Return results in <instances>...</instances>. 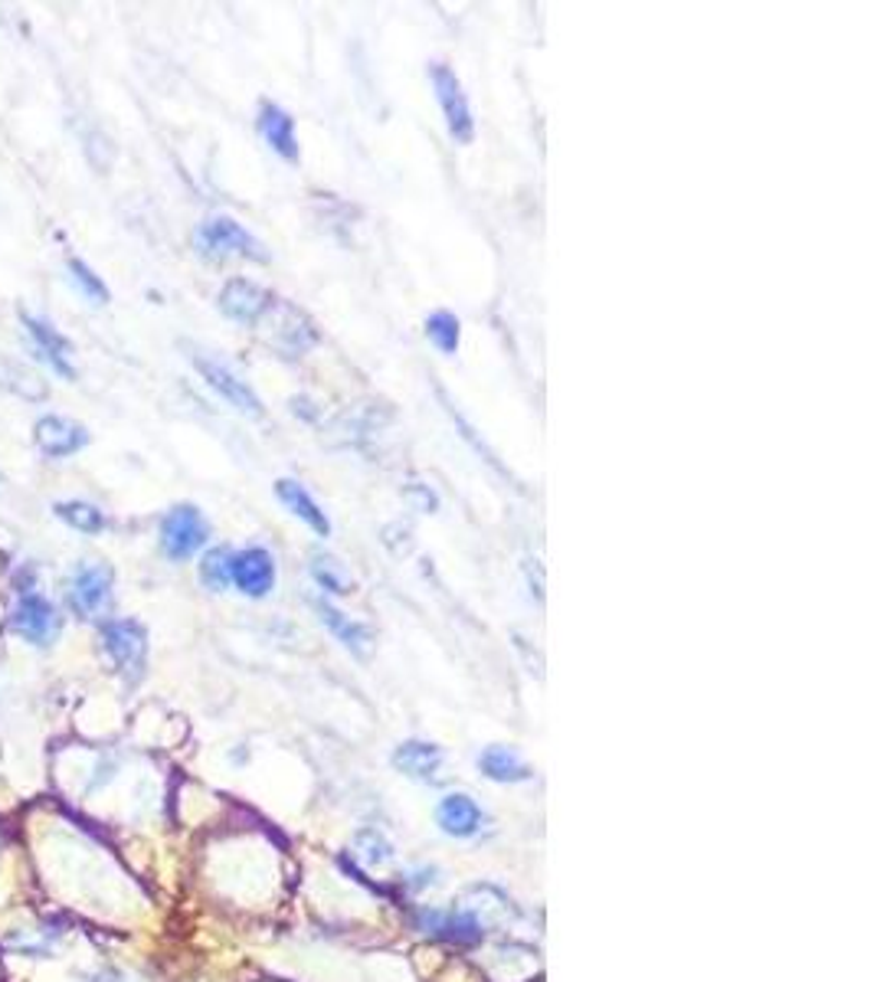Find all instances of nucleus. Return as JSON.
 Instances as JSON below:
<instances>
[{"instance_id": "2", "label": "nucleus", "mask_w": 874, "mask_h": 982, "mask_svg": "<svg viewBox=\"0 0 874 982\" xmlns=\"http://www.w3.org/2000/svg\"><path fill=\"white\" fill-rule=\"evenodd\" d=\"M426 73H429V83L435 89V99H440V109L446 115L450 138L456 145H472L476 142V119H472V106H469V96L463 89V79L456 76L453 66H446L440 60L429 63Z\"/></svg>"}, {"instance_id": "16", "label": "nucleus", "mask_w": 874, "mask_h": 982, "mask_svg": "<svg viewBox=\"0 0 874 982\" xmlns=\"http://www.w3.org/2000/svg\"><path fill=\"white\" fill-rule=\"evenodd\" d=\"M443 760H446L443 750L429 740H403L393 750V766L416 783H432L443 770Z\"/></svg>"}, {"instance_id": "7", "label": "nucleus", "mask_w": 874, "mask_h": 982, "mask_svg": "<svg viewBox=\"0 0 874 982\" xmlns=\"http://www.w3.org/2000/svg\"><path fill=\"white\" fill-rule=\"evenodd\" d=\"M11 629L34 646H50L60 636V613L47 597L21 593L11 610Z\"/></svg>"}, {"instance_id": "13", "label": "nucleus", "mask_w": 874, "mask_h": 982, "mask_svg": "<svg viewBox=\"0 0 874 982\" xmlns=\"http://www.w3.org/2000/svg\"><path fill=\"white\" fill-rule=\"evenodd\" d=\"M34 439L40 445L44 455L50 458H66V455H76L86 442H89V432L86 426H79L76 419H66V416H44L34 429Z\"/></svg>"}, {"instance_id": "3", "label": "nucleus", "mask_w": 874, "mask_h": 982, "mask_svg": "<svg viewBox=\"0 0 874 982\" xmlns=\"http://www.w3.org/2000/svg\"><path fill=\"white\" fill-rule=\"evenodd\" d=\"M102 649L119 675L138 682L148 665V629L138 619H109L102 626Z\"/></svg>"}, {"instance_id": "15", "label": "nucleus", "mask_w": 874, "mask_h": 982, "mask_svg": "<svg viewBox=\"0 0 874 982\" xmlns=\"http://www.w3.org/2000/svg\"><path fill=\"white\" fill-rule=\"evenodd\" d=\"M21 321H24V328H27V334L34 337V344H37V351H40V357L53 367V373H60V377H66V380H73L76 377V370H73V364H70V354H73V344L53 328V324H47L44 318H37V315H21Z\"/></svg>"}, {"instance_id": "6", "label": "nucleus", "mask_w": 874, "mask_h": 982, "mask_svg": "<svg viewBox=\"0 0 874 982\" xmlns=\"http://www.w3.org/2000/svg\"><path fill=\"white\" fill-rule=\"evenodd\" d=\"M416 926L422 933H432V936H443L450 943H459V946H472L485 936V923L476 910H466V907H419L416 910Z\"/></svg>"}, {"instance_id": "5", "label": "nucleus", "mask_w": 874, "mask_h": 982, "mask_svg": "<svg viewBox=\"0 0 874 982\" xmlns=\"http://www.w3.org/2000/svg\"><path fill=\"white\" fill-rule=\"evenodd\" d=\"M190 360H194V367L200 370V377L233 406V409H239V413H246V416H262L266 413V406H262V400H259V393L236 373V370H230L223 360H217V357H207V354H200V351H190Z\"/></svg>"}, {"instance_id": "19", "label": "nucleus", "mask_w": 874, "mask_h": 982, "mask_svg": "<svg viewBox=\"0 0 874 982\" xmlns=\"http://www.w3.org/2000/svg\"><path fill=\"white\" fill-rule=\"evenodd\" d=\"M476 763H479L482 776L492 780V783H528L534 776V770L528 766V760L515 747H505V744L485 747Z\"/></svg>"}, {"instance_id": "17", "label": "nucleus", "mask_w": 874, "mask_h": 982, "mask_svg": "<svg viewBox=\"0 0 874 982\" xmlns=\"http://www.w3.org/2000/svg\"><path fill=\"white\" fill-rule=\"evenodd\" d=\"M318 341H321V334H318L315 321L305 311H298L295 305H282V321L275 331V347L282 351V357H301Z\"/></svg>"}, {"instance_id": "8", "label": "nucleus", "mask_w": 874, "mask_h": 982, "mask_svg": "<svg viewBox=\"0 0 874 982\" xmlns=\"http://www.w3.org/2000/svg\"><path fill=\"white\" fill-rule=\"evenodd\" d=\"M275 302L279 298L269 289L256 285L253 279H230L217 298L220 311L236 324H259L266 315H272Z\"/></svg>"}, {"instance_id": "22", "label": "nucleus", "mask_w": 874, "mask_h": 982, "mask_svg": "<svg viewBox=\"0 0 874 982\" xmlns=\"http://www.w3.org/2000/svg\"><path fill=\"white\" fill-rule=\"evenodd\" d=\"M53 512H57L60 521H66L70 528H76L83 535H102L109 528L106 515L96 505H89V502H57Z\"/></svg>"}, {"instance_id": "10", "label": "nucleus", "mask_w": 874, "mask_h": 982, "mask_svg": "<svg viewBox=\"0 0 874 982\" xmlns=\"http://www.w3.org/2000/svg\"><path fill=\"white\" fill-rule=\"evenodd\" d=\"M230 584L249 600L269 597L275 590V557L266 548L236 551L230 561Z\"/></svg>"}, {"instance_id": "18", "label": "nucleus", "mask_w": 874, "mask_h": 982, "mask_svg": "<svg viewBox=\"0 0 874 982\" xmlns=\"http://www.w3.org/2000/svg\"><path fill=\"white\" fill-rule=\"evenodd\" d=\"M275 495H279V502H282L298 521H305L318 538H328V535H331L328 515H324L321 505L308 495V488H305L301 481H295V478H279V481H275Z\"/></svg>"}, {"instance_id": "23", "label": "nucleus", "mask_w": 874, "mask_h": 982, "mask_svg": "<svg viewBox=\"0 0 874 982\" xmlns=\"http://www.w3.org/2000/svg\"><path fill=\"white\" fill-rule=\"evenodd\" d=\"M311 577H315V584H318L321 593H331V597L350 593V580H347L344 567L334 557H328V554H315L311 557Z\"/></svg>"}, {"instance_id": "28", "label": "nucleus", "mask_w": 874, "mask_h": 982, "mask_svg": "<svg viewBox=\"0 0 874 982\" xmlns=\"http://www.w3.org/2000/svg\"><path fill=\"white\" fill-rule=\"evenodd\" d=\"M292 409L298 416H305V419H318V409H315V403L308 396H292Z\"/></svg>"}, {"instance_id": "24", "label": "nucleus", "mask_w": 874, "mask_h": 982, "mask_svg": "<svg viewBox=\"0 0 874 982\" xmlns=\"http://www.w3.org/2000/svg\"><path fill=\"white\" fill-rule=\"evenodd\" d=\"M230 561H233V551L226 548H213L200 557V584L213 593H223L230 584Z\"/></svg>"}, {"instance_id": "25", "label": "nucleus", "mask_w": 874, "mask_h": 982, "mask_svg": "<svg viewBox=\"0 0 874 982\" xmlns=\"http://www.w3.org/2000/svg\"><path fill=\"white\" fill-rule=\"evenodd\" d=\"M354 845H357V855L364 858V864H370V868H383V864L393 861V845H390L377 828L357 832Z\"/></svg>"}, {"instance_id": "29", "label": "nucleus", "mask_w": 874, "mask_h": 982, "mask_svg": "<svg viewBox=\"0 0 874 982\" xmlns=\"http://www.w3.org/2000/svg\"><path fill=\"white\" fill-rule=\"evenodd\" d=\"M86 982H122V975H119V972H96V975H89Z\"/></svg>"}, {"instance_id": "20", "label": "nucleus", "mask_w": 874, "mask_h": 982, "mask_svg": "<svg viewBox=\"0 0 874 982\" xmlns=\"http://www.w3.org/2000/svg\"><path fill=\"white\" fill-rule=\"evenodd\" d=\"M393 416V409L386 406V403H354V406H347L341 416H337V426H344L347 429V435L354 432V435H367V432H377L386 419Z\"/></svg>"}, {"instance_id": "4", "label": "nucleus", "mask_w": 874, "mask_h": 982, "mask_svg": "<svg viewBox=\"0 0 874 982\" xmlns=\"http://www.w3.org/2000/svg\"><path fill=\"white\" fill-rule=\"evenodd\" d=\"M210 541V521L204 518V512L197 505H177L164 515L161 521V551L184 564L190 561L197 551H204V544Z\"/></svg>"}, {"instance_id": "14", "label": "nucleus", "mask_w": 874, "mask_h": 982, "mask_svg": "<svg viewBox=\"0 0 874 982\" xmlns=\"http://www.w3.org/2000/svg\"><path fill=\"white\" fill-rule=\"evenodd\" d=\"M315 603V613H318V619L331 629V636L347 649V652H354V655H367L370 652V646H373V633H370V626H364V623H357V619H350L347 613H341L328 597H315L311 600Z\"/></svg>"}, {"instance_id": "1", "label": "nucleus", "mask_w": 874, "mask_h": 982, "mask_svg": "<svg viewBox=\"0 0 874 982\" xmlns=\"http://www.w3.org/2000/svg\"><path fill=\"white\" fill-rule=\"evenodd\" d=\"M200 256L207 259H230V256H239V259H253V262H266L269 253L266 246L243 226L236 223L233 217H210L197 226V236H194Z\"/></svg>"}, {"instance_id": "9", "label": "nucleus", "mask_w": 874, "mask_h": 982, "mask_svg": "<svg viewBox=\"0 0 874 982\" xmlns=\"http://www.w3.org/2000/svg\"><path fill=\"white\" fill-rule=\"evenodd\" d=\"M112 600V570L102 564H83L66 584V603L76 616L89 619L102 613Z\"/></svg>"}, {"instance_id": "26", "label": "nucleus", "mask_w": 874, "mask_h": 982, "mask_svg": "<svg viewBox=\"0 0 874 982\" xmlns=\"http://www.w3.org/2000/svg\"><path fill=\"white\" fill-rule=\"evenodd\" d=\"M70 272H73V282L83 289V295H86L93 305H106V302H109V285H106L83 259H70Z\"/></svg>"}, {"instance_id": "11", "label": "nucleus", "mask_w": 874, "mask_h": 982, "mask_svg": "<svg viewBox=\"0 0 874 982\" xmlns=\"http://www.w3.org/2000/svg\"><path fill=\"white\" fill-rule=\"evenodd\" d=\"M435 825L450 838H476L485 828V809L469 793H446L435 802Z\"/></svg>"}, {"instance_id": "21", "label": "nucleus", "mask_w": 874, "mask_h": 982, "mask_svg": "<svg viewBox=\"0 0 874 982\" xmlns=\"http://www.w3.org/2000/svg\"><path fill=\"white\" fill-rule=\"evenodd\" d=\"M426 337H429L435 347H440V354L453 357V354L459 351V341H463V324H459V318H456L453 311L440 308V311H432V315L426 318Z\"/></svg>"}, {"instance_id": "12", "label": "nucleus", "mask_w": 874, "mask_h": 982, "mask_svg": "<svg viewBox=\"0 0 874 982\" xmlns=\"http://www.w3.org/2000/svg\"><path fill=\"white\" fill-rule=\"evenodd\" d=\"M256 128L259 135L266 138V145L288 164H298L301 158V148H298V135H295V119L275 106V102H262L259 106V119H256Z\"/></svg>"}, {"instance_id": "27", "label": "nucleus", "mask_w": 874, "mask_h": 982, "mask_svg": "<svg viewBox=\"0 0 874 982\" xmlns=\"http://www.w3.org/2000/svg\"><path fill=\"white\" fill-rule=\"evenodd\" d=\"M406 495L416 499L419 512H435V505H440V499H435V491L429 484H419V481H409L406 484Z\"/></svg>"}]
</instances>
